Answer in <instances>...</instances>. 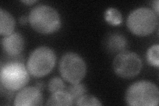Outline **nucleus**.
Here are the masks:
<instances>
[{"label":"nucleus","mask_w":159,"mask_h":106,"mask_svg":"<svg viewBox=\"0 0 159 106\" xmlns=\"http://www.w3.org/2000/svg\"><path fill=\"white\" fill-rule=\"evenodd\" d=\"M28 21L37 32L49 35L56 33L61 27V18L57 10L47 5H39L33 8Z\"/></svg>","instance_id":"nucleus-1"},{"label":"nucleus","mask_w":159,"mask_h":106,"mask_svg":"<svg viewBox=\"0 0 159 106\" xmlns=\"http://www.w3.org/2000/svg\"><path fill=\"white\" fill-rule=\"evenodd\" d=\"M125 102L131 106H157L159 102V90L157 85L148 81H139L128 88Z\"/></svg>","instance_id":"nucleus-2"},{"label":"nucleus","mask_w":159,"mask_h":106,"mask_svg":"<svg viewBox=\"0 0 159 106\" xmlns=\"http://www.w3.org/2000/svg\"><path fill=\"white\" fill-rule=\"evenodd\" d=\"M29 74L25 66L19 61H9L2 64L0 70L2 86L11 92L20 90L28 84Z\"/></svg>","instance_id":"nucleus-3"},{"label":"nucleus","mask_w":159,"mask_h":106,"mask_svg":"<svg viewBox=\"0 0 159 106\" xmlns=\"http://www.w3.org/2000/svg\"><path fill=\"white\" fill-rule=\"evenodd\" d=\"M158 25V16L153 9L139 7L129 15L127 25L129 31L137 36H147L155 31Z\"/></svg>","instance_id":"nucleus-4"},{"label":"nucleus","mask_w":159,"mask_h":106,"mask_svg":"<svg viewBox=\"0 0 159 106\" xmlns=\"http://www.w3.org/2000/svg\"><path fill=\"white\" fill-rule=\"evenodd\" d=\"M56 61V54L53 50L47 47H40L30 54L27 68L33 77L42 78L52 71Z\"/></svg>","instance_id":"nucleus-5"},{"label":"nucleus","mask_w":159,"mask_h":106,"mask_svg":"<svg viewBox=\"0 0 159 106\" xmlns=\"http://www.w3.org/2000/svg\"><path fill=\"white\" fill-rule=\"evenodd\" d=\"M59 72L68 83H80L86 74V64L78 54L67 53L60 60Z\"/></svg>","instance_id":"nucleus-6"},{"label":"nucleus","mask_w":159,"mask_h":106,"mask_svg":"<svg viewBox=\"0 0 159 106\" xmlns=\"http://www.w3.org/2000/svg\"><path fill=\"white\" fill-rule=\"evenodd\" d=\"M143 64L139 55L129 50L119 53L113 62V68L118 76L131 78L136 76L142 69Z\"/></svg>","instance_id":"nucleus-7"},{"label":"nucleus","mask_w":159,"mask_h":106,"mask_svg":"<svg viewBox=\"0 0 159 106\" xmlns=\"http://www.w3.org/2000/svg\"><path fill=\"white\" fill-rule=\"evenodd\" d=\"M43 98L37 87L28 86L20 90L14 99L13 105L16 106H37L43 104Z\"/></svg>","instance_id":"nucleus-8"},{"label":"nucleus","mask_w":159,"mask_h":106,"mask_svg":"<svg viewBox=\"0 0 159 106\" xmlns=\"http://www.w3.org/2000/svg\"><path fill=\"white\" fill-rule=\"evenodd\" d=\"M2 46L5 53L10 57H16L23 50L25 40L22 35L13 33L2 39Z\"/></svg>","instance_id":"nucleus-9"},{"label":"nucleus","mask_w":159,"mask_h":106,"mask_svg":"<svg viewBox=\"0 0 159 106\" xmlns=\"http://www.w3.org/2000/svg\"><path fill=\"white\" fill-rule=\"evenodd\" d=\"M127 44L126 38L120 33H112L106 38L105 47L109 53H120L125 48Z\"/></svg>","instance_id":"nucleus-10"},{"label":"nucleus","mask_w":159,"mask_h":106,"mask_svg":"<svg viewBox=\"0 0 159 106\" xmlns=\"http://www.w3.org/2000/svg\"><path fill=\"white\" fill-rule=\"evenodd\" d=\"M16 21L12 15L3 8L0 9V34L2 36H7L13 33Z\"/></svg>","instance_id":"nucleus-11"},{"label":"nucleus","mask_w":159,"mask_h":106,"mask_svg":"<svg viewBox=\"0 0 159 106\" xmlns=\"http://www.w3.org/2000/svg\"><path fill=\"white\" fill-rule=\"evenodd\" d=\"M74 101L66 90L53 93L47 100L46 105H72Z\"/></svg>","instance_id":"nucleus-12"},{"label":"nucleus","mask_w":159,"mask_h":106,"mask_svg":"<svg viewBox=\"0 0 159 106\" xmlns=\"http://www.w3.org/2000/svg\"><path fill=\"white\" fill-rule=\"evenodd\" d=\"M66 90L71 95L74 101V104H75L80 98L85 95L87 92V88L83 84H71V85H69Z\"/></svg>","instance_id":"nucleus-13"},{"label":"nucleus","mask_w":159,"mask_h":106,"mask_svg":"<svg viewBox=\"0 0 159 106\" xmlns=\"http://www.w3.org/2000/svg\"><path fill=\"white\" fill-rule=\"evenodd\" d=\"M106 21L111 25H119L122 23L123 18L121 12L116 8L107 9L104 13Z\"/></svg>","instance_id":"nucleus-14"},{"label":"nucleus","mask_w":159,"mask_h":106,"mask_svg":"<svg viewBox=\"0 0 159 106\" xmlns=\"http://www.w3.org/2000/svg\"><path fill=\"white\" fill-rule=\"evenodd\" d=\"M159 46L158 44H154L149 48L147 52L146 58L147 62L152 67H159Z\"/></svg>","instance_id":"nucleus-15"},{"label":"nucleus","mask_w":159,"mask_h":106,"mask_svg":"<svg viewBox=\"0 0 159 106\" xmlns=\"http://www.w3.org/2000/svg\"><path fill=\"white\" fill-rule=\"evenodd\" d=\"M66 88L65 83L62 78L59 77H54L49 80L48 83V89L52 94L64 90Z\"/></svg>","instance_id":"nucleus-16"},{"label":"nucleus","mask_w":159,"mask_h":106,"mask_svg":"<svg viewBox=\"0 0 159 106\" xmlns=\"http://www.w3.org/2000/svg\"><path fill=\"white\" fill-rule=\"evenodd\" d=\"M75 105L80 106H86V105H102V104L100 102L97 98L93 95H84L81 98H80Z\"/></svg>","instance_id":"nucleus-17"},{"label":"nucleus","mask_w":159,"mask_h":106,"mask_svg":"<svg viewBox=\"0 0 159 106\" xmlns=\"http://www.w3.org/2000/svg\"><path fill=\"white\" fill-rule=\"evenodd\" d=\"M158 7H159V2L158 0H156V1H154L152 2V7L154 9L153 11L155 12V13L158 16Z\"/></svg>","instance_id":"nucleus-18"},{"label":"nucleus","mask_w":159,"mask_h":106,"mask_svg":"<svg viewBox=\"0 0 159 106\" xmlns=\"http://www.w3.org/2000/svg\"><path fill=\"white\" fill-rule=\"evenodd\" d=\"M19 22L21 25L26 24L27 22V19L25 16H21L19 18Z\"/></svg>","instance_id":"nucleus-19"},{"label":"nucleus","mask_w":159,"mask_h":106,"mask_svg":"<svg viewBox=\"0 0 159 106\" xmlns=\"http://www.w3.org/2000/svg\"><path fill=\"white\" fill-rule=\"evenodd\" d=\"M21 2L27 5H33V3L37 2V1H36V0H27V1H21Z\"/></svg>","instance_id":"nucleus-20"}]
</instances>
